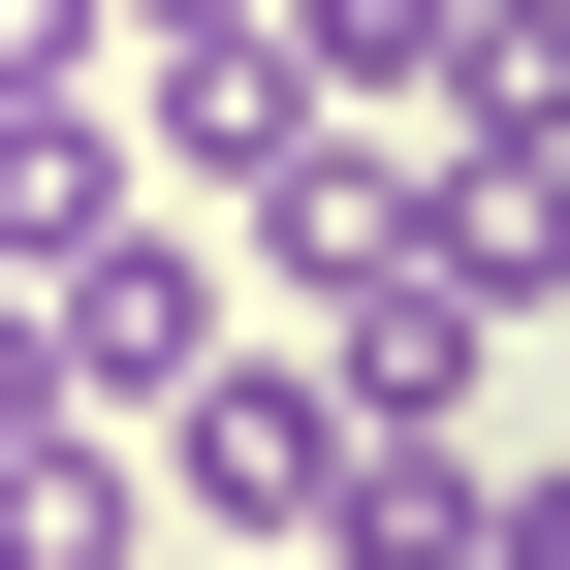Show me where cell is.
<instances>
[{
    "instance_id": "1",
    "label": "cell",
    "mask_w": 570,
    "mask_h": 570,
    "mask_svg": "<svg viewBox=\"0 0 570 570\" xmlns=\"http://www.w3.org/2000/svg\"><path fill=\"white\" fill-rule=\"evenodd\" d=\"M127 444H159V508H223V539H317V475H348V348H190Z\"/></svg>"
},
{
    "instance_id": "2",
    "label": "cell",
    "mask_w": 570,
    "mask_h": 570,
    "mask_svg": "<svg viewBox=\"0 0 570 570\" xmlns=\"http://www.w3.org/2000/svg\"><path fill=\"white\" fill-rule=\"evenodd\" d=\"M381 254L444 285L475 348H508V317H570V127H412V190H381Z\"/></svg>"
},
{
    "instance_id": "3",
    "label": "cell",
    "mask_w": 570,
    "mask_h": 570,
    "mask_svg": "<svg viewBox=\"0 0 570 570\" xmlns=\"http://www.w3.org/2000/svg\"><path fill=\"white\" fill-rule=\"evenodd\" d=\"M32 317H63V412H159V381H190V348H223V254H190V223H159V190H127V223H96V254H63V285H32Z\"/></svg>"
},
{
    "instance_id": "4",
    "label": "cell",
    "mask_w": 570,
    "mask_h": 570,
    "mask_svg": "<svg viewBox=\"0 0 570 570\" xmlns=\"http://www.w3.org/2000/svg\"><path fill=\"white\" fill-rule=\"evenodd\" d=\"M475 508H508V475H475L444 412H348V475H317V570H475Z\"/></svg>"
},
{
    "instance_id": "5",
    "label": "cell",
    "mask_w": 570,
    "mask_h": 570,
    "mask_svg": "<svg viewBox=\"0 0 570 570\" xmlns=\"http://www.w3.org/2000/svg\"><path fill=\"white\" fill-rule=\"evenodd\" d=\"M127 223V96H0V285H63Z\"/></svg>"
},
{
    "instance_id": "6",
    "label": "cell",
    "mask_w": 570,
    "mask_h": 570,
    "mask_svg": "<svg viewBox=\"0 0 570 570\" xmlns=\"http://www.w3.org/2000/svg\"><path fill=\"white\" fill-rule=\"evenodd\" d=\"M127 508H159L127 412H32V444H0V570H127Z\"/></svg>"
},
{
    "instance_id": "7",
    "label": "cell",
    "mask_w": 570,
    "mask_h": 570,
    "mask_svg": "<svg viewBox=\"0 0 570 570\" xmlns=\"http://www.w3.org/2000/svg\"><path fill=\"white\" fill-rule=\"evenodd\" d=\"M0 96H127V0H0Z\"/></svg>"
},
{
    "instance_id": "8",
    "label": "cell",
    "mask_w": 570,
    "mask_h": 570,
    "mask_svg": "<svg viewBox=\"0 0 570 570\" xmlns=\"http://www.w3.org/2000/svg\"><path fill=\"white\" fill-rule=\"evenodd\" d=\"M285 32H317V63H348V96H412V63H444V32H475V0H285Z\"/></svg>"
},
{
    "instance_id": "9",
    "label": "cell",
    "mask_w": 570,
    "mask_h": 570,
    "mask_svg": "<svg viewBox=\"0 0 570 570\" xmlns=\"http://www.w3.org/2000/svg\"><path fill=\"white\" fill-rule=\"evenodd\" d=\"M475 570H570V444H539V475H508V508H475Z\"/></svg>"
},
{
    "instance_id": "10",
    "label": "cell",
    "mask_w": 570,
    "mask_h": 570,
    "mask_svg": "<svg viewBox=\"0 0 570 570\" xmlns=\"http://www.w3.org/2000/svg\"><path fill=\"white\" fill-rule=\"evenodd\" d=\"M32 412H63V317H32V285H0V444H32Z\"/></svg>"
},
{
    "instance_id": "11",
    "label": "cell",
    "mask_w": 570,
    "mask_h": 570,
    "mask_svg": "<svg viewBox=\"0 0 570 570\" xmlns=\"http://www.w3.org/2000/svg\"><path fill=\"white\" fill-rule=\"evenodd\" d=\"M285 570H317V539H285Z\"/></svg>"
}]
</instances>
